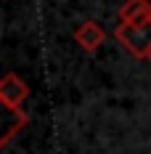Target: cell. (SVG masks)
Listing matches in <instances>:
<instances>
[{
  "label": "cell",
  "mask_w": 151,
  "mask_h": 154,
  "mask_svg": "<svg viewBox=\"0 0 151 154\" xmlns=\"http://www.w3.org/2000/svg\"><path fill=\"white\" fill-rule=\"evenodd\" d=\"M114 35L135 59H151V21L149 24H119Z\"/></svg>",
  "instance_id": "1"
},
{
  "label": "cell",
  "mask_w": 151,
  "mask_h": 154,
  "mask_svg": "<svg viewBox=\"0 0 151 154\" xmlns=\"http://www.w3.org/2000/svg\"><path fill=\"white\" fill-rule=\"evenodd\" d=\"M27 96H29V88H27V82L21 77H16V75L3 77V82H0V101L11 112H21V104L27 101Z\"/></svg>",
  "instance_id": "2"
},
{
  "label": "cell",
  "mask_w": 151,
  "mask_h": 154,
  "mask_svg": "<svg viewBox=\"0 0 151 154\" xmlns=\"http://www.w3.org/2000/svg\"><path fill=\"white\" fill-rule=\"evenodd\" d=\"M151 3L149 0H127L119 11V24H149Z\"/></svg>",
  "instance_id": "3"
},
{
  "label": "cell",
  "mask_w": 151,
  "mask_h": 154,
  "mask_svg": "<svg viewBox=\"0 0 151 154\" xmlns=\"http://www.w3.org/2000/svg\"><path fill=\"white\" fill-rule=\"evenodd\" d=\"M74 37H77V43L85 48V51H95V48L106 40V32H104L101 24H95V21H85V24L74 32Z\"/></svg>",
  "instance_id": "4"
},
{
  "label": "cell",
  "mask_w": 151,
  "mask_h": 154,
  "mask_svg": "<svg viewBox=\"0 0 151 154\" xmlns=\"http://www.w3.org/2000/svg\"><path fill=\"white\" fill-rule=\"evenodd\" d=\"M29 122V117L24 114V112H14V120H11V125L5 128V133H3V138H0V146H8L11 141H14V136L24 128V125Z\"/></svg>",
  "instance_id": "5"
}]
</instances>
